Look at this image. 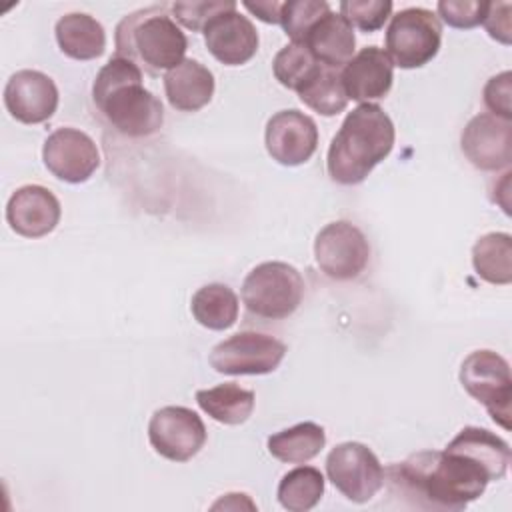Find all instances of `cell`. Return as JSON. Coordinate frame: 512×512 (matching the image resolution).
I'll return each instance as SVG.
<instances>
[{"label": "cell", "mask_w": 512, "mask_h": 512, "mask_svg": "<svg viewBox=\"0 0 512 512\" xmlns=\"http://www.w3.org/2000/svg\"><path fill=\"white\" fill-rule=\"evenodd\" d=\"M390 494L410 508L460 512L478 500L490 474L474 458L452 450H420L384 470Z\"/></svg>", "instance_id": "obj_1"}, {"label": "cell", "mask_w": 512, "mask_h": 512, "mask_svg": "<svg viewBox=\"0 0 512 512\" xmlns=\"http://www.w3.org/2000/svg\"><path fill=\"white\" fill-rule=\"evenodd\" d=\"M94 114L126 138H148L160 132L164 108L142 84V70L120 56H112L92 84Z\"/></svg>", "instance_id": "obj_2"}, {"label": "cell", "mask_w": 512, "mask_h": 512, "mask_svg": "<svg viewBox=\"0 0 512 512\" xmlns=\"http://www.w3.org/2000/svg\"><path fill=\"white\" fill-rule=\"evenodd\" d=\"M396 130L390 116L378 104H358L346 114L340 130L330 142L326 156L328 176L354 186L392 152Z\"/></svg>", "instance_id": "obj_3"}, {"label": "cell", "mask_w": 512, "mask_h": 512, "mask_svg": "<svg viewBox=\"0 0 512 512\" xmlns=\"http://www.w3.org/2000/svg\"><path fill=\"white\" fill-rule=\"evenodd\" d=\"M116 54L150 76L168 72L184 60L188 38L170 14V4H152L126 14L114 34Z\"/></svg>", "instance_id": "obj_4"}, {"label": "cell", "mask_w": 512, "mask_h": 512, "mask_svg": "<svg viewBox=\"0 0 512 512\" xmlns=\"http://www.w3.org/2000/svg\"><path fill=\"white\" fill-rule=\"evenodd\" d=\"M304 278L288 262H262L242 282V304L260 320L292 316L304 298Z\"/></svg>", "instance_id": "obj_5"}, {"label": "cell", "mask_w": 512, "mask_h": 512, "mask_svg": "<svg viewBox=\"0 0 512 512\" xmlns=\"http://www.w3.org/2000/svg\"><path fill=\"white\" fill-rule=\"evenodd\" d=\"M442 24L438 16L420 6H410L394 16L384 36V52L392 66L412 70L428 64L440 50Z\"/></svg>", "instance_id": "obj_6"}, {"label": "cell", "mask_w": 512, "mask_h": 512, "mask_svg": "<svg viewBox=\"0 0 512 512\" xmlns=\"http://www.w3.org/2000/svg\"><path fill=\"white\" fill-rule=\"evenodd\" d=\"M460 384L488 410L496 424L504 430L510 428L512 376L506 358L494 350L470 352L460 368Z\"/></svg>", "instance_id": "obj_7"}, {"label": "cell", "mask_w": 512, "mask_h": 512, "mask_svg": "<svg viewBox=\"0 0 512 512\" xmlns=\"http://www.w3.org/2000/svg\"><path fill=\"white\" fill-rule=\"evenodd\" d=\"M286 344L262 332H238L218 342L210 352V366L228 376H262L274 372L286 356Z\"/></svg>", "instance_id": "obj_8"}, {"label": "cell", "mask_w": 512, "mask_h": 512, "mask_svg": "<svg viewBox=\"0 0 512 512\" xmlns=\"http://www.w3.org/2000/svg\"><path fill=\"white\" fill-rule=\"evenodd\" d=\"M326 474L334 488L350 502L364 504L384 486L378 456L362 442H342L326 456Z\"/></svg>", "instance_id": "obj_9"}, {"label": "cell", "mask_w": 512, "mask_h": 512, "mask_svg": "<svg viewBox=\"0 0 512 512\" xmlns=\"http://www.w3.org/2000/svg\"><path fill=\"white\" fill-rule=\"evenodd\" d=\"M314 260L330 280H356L370 262L368 238L352 222H330L316 234Z\"/></svg>", "instance_id": "obj_10"}, {"label": "cell", "mask_w": 512, "mask_h": 512, "mask_svg": "<svg viewBox=\"0 0 512 512\" xmlns=\"http://www.w3.org/2000/svg\"><path fill=\"white\" fill-rule=\"evenodd\" d=\"M148 440L166 460L188 462L206 444L202 418L186 406L158 408L148 422Z\"/></svg>", "instance_id": "obj_11"}, {"label": "cell", "mask_w": 512, "mask_h": 512, "mask_svg": "<svg viewBox=\"0 0 512 512\" xmlns=\"http://www.w3.org/2000/svg\"><path fill=\"white\" fill-rule=\"evenodd\" d=\"M42 160L48 172L68 184H82L100 166L96 142L78 128H56L42 146Z\"/></svg>", "instance_id": "obj_12"}, {"label": "cell", "mask_w": 512, "mask_h": 512, "mask_svg": "<svg viewBox=\"0 0 512 512\" xmlns=\"http://www.w3.org/2000/svg\"><path fill=\"white\" fill-rule=\"evenodd\" d=\"M466 160L484 172L510 168L512 162V122L490 112H480L468 120L460 136Z\"/></svg>", "instance_id": "obj_13"}, {"label": "cell", "mask_w": 512, "mask_h": 512, "mask_svg": "<svg viewBox=\"0 0 512 512\" xmlns=\"http://www.w3.org/2000/svg\"><path fill=\"white\" fill-rule=\"evenodd\" d=\"M264 144L278 164L300 166L318 148V126L308 114L296 108L280 110L266 122Z\"/></svg>", "instance_id": "obj_14"}, {"label": "cell", "mask_w": 512, "mask_h": 512, "mask_svg": "<svg viewBox=\"0 0 512 512\" xmlns=\"http://www.w3.org/2000/svg\"><path fill=\"white\" fill-rule=\"evenodd\" d=\"M58 88L54 80L40 70H18L4 86V106L10 116L22 124H42L58 108Z\"/></svg>", "instance_id": "obj_15"}, {"label": "cell", "mask_w": 512, "mask_h": 512, "mask_svg": "<svg viewBox=\"0 0 512 512\" xmlns=\"http://www.w3.org/2000/svg\"><path fill=\"white\" fill-rule=\"evenodd\" d=\"M60 200L46 186L26 184L16 188L6 204V222L24 238L48 236L60 222Z\"/></svg>", "instance_id": "obj_16"}, {"label": "cell", "mask_w": 512, "mask_h": 512, "mask_svg": "<svg viewBox=\"0 0 512 512\" xmlns=\"http://www.w3.org/2000/svg\"><path fill=\"white\" fill-rule=\"evenodd\" d=\"M340 80L348 100L374 104L384 98L394 82V66L378 46H364L340 70Z\"/></svg>", "instance_id": "obj_17"}, {"label": "cell", "mask_w": 512, "mask_h": 512, "mask_svg": "<svg viewBox=\"0 0 512 512\" xmlns=\"http://www.w3.org/2000/svg\"><path fill=\"white\" fill-rule=\"evenodd\" d=\"M204 44L224 66H240L254 58L258 50V32L246 16L238 10H230L206 24Z\"/></svg>", "instance_id": "obj_18"}, {"label": "cell", "mask_w": 512, "mask_h": 512, "mask_svg": "<svg viewBox=\"0 0 512 512\" xmlns=\"http://www.w3.org/2000/svg\"><path fill=\"white\" fill-rule=\"evenodd\" d=\"M164 92L178 112H198L214 96V74L194 58H184L164 74Z\"/></svg>", "instance_id": "obj_19"}, {"label": "cell", "mask_w": 512, "mask_h": 512, "mask_svg": "<svg viewBox=\"0 0 512 512\" xmlns=\"http://www.w3.org/2000/svg\"><path fill=\"white\" fill-rule=\"evenodd\" d=\"M302 44L322 66L342 70L354 56L356 36L344 16L330 10L310 28Z\"/></svg>", "instance_id": "obj_20"}, {"label": "cell", "mask_w": 512, "mask_h": 512, "mask_svg": "<svg viewBox=\"0 0 512 512\" xmlns=\"http://www.w3.org/2000/svg\"><path fill=\"white\" fill-rule=\"evenodd\" d=\"M54 34L60 50L74 60H94L106 50L104 26L84 12H70L58 18Z\"/></svg>", "instance_id": "obj_21"}, {"label": "cell", "mask_w": 512, "mask_h": 512, "mask_svg": "<svg viewBox=\"0 0 512 512\" xmlns=\"http://www.w3.org/2000/svg\"><path fill=\"white\" fill-rule=\"evenodd\" d=\"M446 448L474 458L480 466L486 468L492 482L506 476L512 458L508 442L480 426H464Z\"/></svg>", "instance_id": "obj_22"}, {"label": "cell", "mask_w": 512, "mask_h": 512, "mask_svg": "<svg viewBox=\"0 0 512 512\" xmlns=\"http://www.w3.org/2000/svg\"><path fill=\"white\" fill-rule=\"evenodd\" d=\"M196 402L212 420L226 426H238L252 416L256 396L252 390H246L234 382H224L214 388L198 390Z\"/></svg>", "instance_id": "obj_23"}, {"label": "cell", "mask_w": 512, "mask_h": 512, "mask_svg": "<svg viewBox=\"0 0 512 512\" xmlns=\"http://www.w3.org/2000/svg\"><path fill=\"white\" fill-rule=\"evenodd\" d=\"M190 310L200 326L220 332L236 324L240 302L230 286L212 282L194 292Z\"/></svg>", "instance_id": "obj_24"}, {"label": "cell", "mask_w": 512, "mask_h": 512, "mask_svg": "<svg viewBox=\"0 0 512 512\" xmlns=\"http://www.w3.org/2000/svg\"><path fill=\"white\" fill-rule=\"evenodd\" d=\"M326 446V432L316 422H300L268 438V452L288 464H304L316 458Z\"/></svg>", "instance_id": "obj_25"}, {"label": "cell", "mask_w": 512, "mask_h": 512, "mask_svg": "<svg viewBox=\"0 0 512 512\" xmlns=\"http://www.w3.org/2000/svg\"><path fill=\"white\" fill-rule=\"evenodd\" d=\"M472 266L476 274L494 286L512 282V236L508 232H488L472 246Z\"/></svg>", "instance_id": "obj_26"}, {"label": "cell", "mask_w": 512, "mask_h": 512, "mask_svg": "<svg viewBox=\"0 0 512 512\" xmlns=\"http://www.w3.org/2000/svg\"><path fill=\"white\" fill-rule=\"evenodd\" d=\"M276 496L284 510L308 512L324 496V476L314 466H298L282 476Z\"/></svg>", "instance_id": "obj_27"}, {"label": "cell", "mask_w": 512, "mask_h": 512, "mask_svg": "<svg viewBox=\"0 0 512 512\" xmlns=\"http://www.w3.org/2000/svg\"><path fill=\"white\" fill-rule=\"evenodd\" d=\"M296 94L310 110L322 116H334L348 104V96L340 80V70L322 64Z\"/></svg>", "instance_id": "obj_28"}, {"label": "cell", "mask_w": 512, "mask_h": 512, "mask_svg": "<svg viewBox=\"0 0 512 512\" xmlns=\"http://www.w3.org/2000/svg\"><path fill=\"white\" fill-rule=\"evenodd\" d=\"M318 68L320 62L312 56V52L304 44L296 42H290L284 48H280L272 60V72L276 80L284 88L294 92H298Z\"/></svg>", "instance_id": "obj_29"}, {"label": "cell", "mask_w": 512, "mask_h": 512, "mask_svg": "<svg viewBox=\"0 0 512 512\" xmlns=\"http://www.w3.org/2000/svg\"><path fill=\"white\" fill-rule=\"evenodd\" d=\"M330 12L326 0H288L280 10V24L292 42L302 44L310 28Z\"/></svg>", "instance_id": "obj_30"}, {"label": "cell", "mask_w": 512, "mask_h": 512, "mask_svg": "<svg viewBox=\"0 0 512 512\" xmlns=\"http://www.w3.org/2000/svg\"><path fill=\"white\" fill-rule=\"evenodd\" d=\"M394 4L390 0H342L338 10L344 20L362 32H374L392 16Z\"/></svg>", "instance_id": "obj_31"}, {"label": "cell", "mask_w": 512, "mask_h": 512, "mask_svg": "<svg viewBox=\"0 0 512 512\" xmlns=\"http://www.w3.org/2000/svg\"><path fill=\"white\" fill-rule=\"evenodd\" d=\"M236 2L232 0H198V2H172L170 14L172 18L192 32H204L206 24L222 12L236 10Z\"/></svg>", "instance_id": "obj_32"}, {"label": "cell", "mask_w": 512, "mask_h": 512, "mask_svg": "<svg viewBox=\"0 0 512 512\" xmlns=\"http://www.w3.org/2000/svg\"><path fill=\"white\" fill-rule=\"evenodd\" d=\"M486 6V0H440L436 4V16L452 28L470 30L482 24Z\"/></svg>", "instance_id": "obj_33"}, {"label": "cell", "mask_w": 512, "mask_h": 512, "mask_svg": "<svg viewBox=\"0 0 512 512\" xmlns=\"http://www.w3.org/2000/svg\"><path fill=\"white\" fill-rule=\"evenodd\" d=\"M484 104L490 114L512 120V72L504 70L492 76L484 86Z\"/></svg>", "instance_id": "obj_34"}, {"label": "cell", "mask_w": 512, "mask_h": 512, "mask_svg": "<svg viewBox=\"0 0 512 512\" xmlns=\"http://www.w3.org/2000/svg\"><path fill=\"white\" fill-rule=\"evenodd\" d=\"M512 4L510 2H488L482 26L500 44L512 42Z\"/></svg>", "instance_id": "obj_35"}, {"label": "cell", "mask_w": 512, "mask_h": 512, "mask_svg": "<svg viewBox=\"0 0 512 512\" xmlns=\"http://www.w3.org/2000/svg\"><path fill=\"white\" fill-rule=\"evenodd\" d=\"M284 2L278 0H264V2H242V6L260 18L266 24H280V10Z\"/></svg>", "instance_id": "obj_36"}]
</instances>
